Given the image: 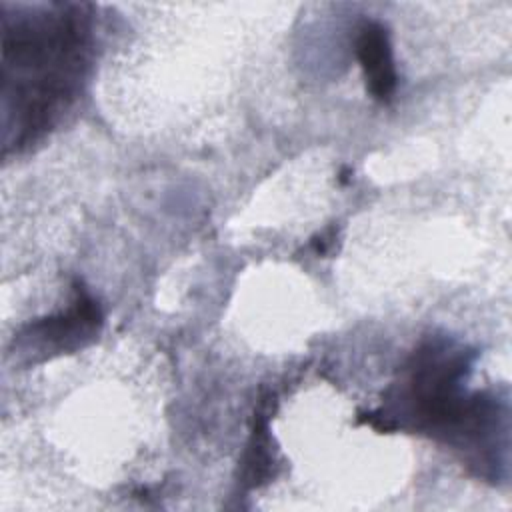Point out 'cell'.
Listing matches in <instances>:
<instances>
[{"instance_id":"obj_1","label":"cell","mask_w":512,"mask_h":512,"mask_svg":"<svg viewBox=\"0 0 512 512\" xmlns=\"http://www.w3.org/2000/svg\"><path fill=\"white\" fill-rule=\"evenodd\" d=\"M4 146L44 134L74 98L86 60L88 22L78 6H2Z\"/></svg>"},{"instance_id":"obj_2","label":"cell","mask_w":512,"mask_h":512,"mask_svg":"<svg viewBox=\"0 0 512 512\" xmlns=\"http://www.w3.org/2000/svg\"><path fill=\"white\" fill-rule=\"evenodd\" d=\"M356 56L364 72L366 90L378 102H388L396 90V68L388 30L374 20H366L356 38Z\"/></svg>"},{"instance_id":"obj_3","label":"cell","mask_w":512,"mask_h":512,"mask_svg":"<svg viewBox=\"0 0 512 512\" xmlns=\"http://www.w3.org/2000/svg\"><path fill=\"white\" fill-rule=\"evenodd\" d=\"M270 398L262 400L260 406L254 412V426L250 434V442L244 456V484L254 488L260 486L272 472L274 454H272V442L268 432V418H270Z\"/></svg>"}]
</instances>
